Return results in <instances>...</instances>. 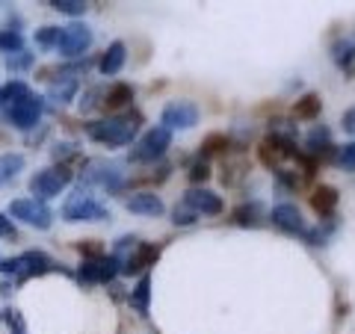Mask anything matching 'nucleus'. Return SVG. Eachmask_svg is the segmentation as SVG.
I'll return each instance as SVG.
<instances>
[{
	"label": "nucleus",
	"mask_w": 355,
	"mask_h": 334,
	"mask_svg": "<svg viewBox=\"0 0 355 334\" xmlns=\"http://www.w3.org/2000/svg\"><path fill=\"white\" fill-rule=\"evenodd\" d=\"M320 116V98L317 95H305L302 101H296V118H314Z\"/></svg>",
	"instance_id": "nucleus-23"
},
{
	"label": "nucleus",
	"mask_w": 355,
	"mask_h": 334,
	"mask_svg": "<svg viewBox=\"0 0 355 334\" xmlns=\"http://www.w3.org/2000/svg\"><path fill=\"white\" fill-rule=\"evenodd\" d=\"M74 92H77V80L65 77V83H62V86L57 83V86L51 89V98H53V101H60V104H69L71 98H74Z\"/></svg>",
	"instance_id": "nucleus-24"
},
{
	"label": "nucleus",
	"mask_w": 355,
	"mask_h": 334,
	"mask_svg": "<svg viewBox=\"0 0 355 334\" xmlns=\"http://www.w3.org/2000/svg\"><path fill=\"white\" fill-rule=\"evenodd\" d=\"M77 252L83 254L89 261H101L104 258V246L98 240H86V243H77Z\"/></svg>",
	"instance_id": "nucleus-28"
},
{
	"label": "nucleus",
	"mask_w": 355,
	"mask_h": 334,
	"mask_svg": "<svg viewBox=\"0 0 355 334\" xmlns=\"http://www.w3.org/2000/svg\"><path fill=\"white\" fill-rule=\"evenodd\" d=\"M254 216H258V210H254V207H240L234 213V219L240 222V225H258V219H254Z\"/></svg>",
	"instance_id": "nucleus-32"
},
{
	"label": "nucleus",
	"mask_w": 355,
	"mask_h": 334,
	"mask_svg": "<svg viewBox=\"0 0 355 334\" xmlns=\"http://www.w3.org/2000/svg\"><path fill=\"white\" fill-rule=\"evenodd\" d=\"M116 272H119V261L101 258V261H83L80 270H77V278H80L83 284H101V281L116 278Z\"/></svg>",
	"instance_id": "nucleus-9"
},
{
	"label": "nucleus",
	"mask_w": 355,
	"mask_h": 334,
	"mask_svg": "<svg viewBox=\"0 0 355 334\" xmlns=\"http://www.w3.org/2000/svg\"><path fill=\"white\" fill-rule=\"evenodd\" d=\"M71 184V172L60 166V169H42L30 177V193L36 202H51V198H57L65 186Z\"/></svg>",
	"instance_id": "nucleus-4"
},
{
	"label": "nucleus",
	"mask_w": 355,
	"mask_h": 334,
	"mask_svg": "<svg viewBox=\"0 0 355 334\" xmlns=\"http://www.w3.org/2000/svg\"><path fill=\"white\" fill-rule=\"evenodd\" d=\"M172 216H175V219H172V222H175V225H193V222H196V213H193V210H190V207H187V204H184L181 210H178V207H175V213H172Z\"/></svg>",
	"instance_id": "nucleus-31"
},
{
	"label": "nucleus",
	"mask_w": 355,
	"mask_h": 334,
	"mask_svg": "<svg viewBox=\"0 0 355 334\" xmlns=\"http://www.w3.org/2000/svg\"><path fill=\"white\" fill-rule=\"evenodd\" d=\"M92 30L86 24H69V27H60V42H57V51L62 53L65 60H74V57H83V53L92 48Z\"/></svg>",
	"instance_id": "nucleus-7"
},
{
	"label": "nucleus",
	"mask_w": 355,
	"mask_h": 334,
	"mask_svg": "<svg viewBox=\"0 0 355 334\" xmlns=\"http://www.w3.org/2000/svg\"><path fill=\"white\" fill-rule=\"evenodd\" d=\"M320 146H329V130L326 128H314L308 137V148L311 151H320Z\"/></svg>",
	"instance_id": "nucleus-30"
},
{
	"label": "nucleus",
	"mask_w": 355,
	"mask_h": 334,
	"mask_svg": "<svg viewBox=\"0 0 355 334\" xmlns=\"http://www.w3.org/2000/svg\"><path fill=\"white\" fill-rule=\"evenodd\" d=\"M21 44H24V39H21L18 30H0V51L6 53H18Z\"/></svg>",
	"instance_id": "nucleus-25"
},
{
	"label": "nucleus",
	"mask_w": 355,
	"mask_h": 334,
	"mask_svg": "<svg viewBox=\"0 0 355 334\" xmlns=\"http://www.w3.org/2000/svg\"><path fill=\"white\" fill-rule=\"evenodd\" d=\"M86 181L101 184L104 189H110V193H116L121 186V181H125V172H121V166H116V163H95L92 172L86 175Z\"/></svg>",
	"instance_id": "nucleus-11"
},
{
	"label": "nucleus",
	"mask_w": 355,
	"mask_h": 334,
	"mask_svg": "<svg viewBox=\"0 0 355 334\" xmlns=\"http://www.w3.org/2000/svg\"><path fill=\"white\" fill-rule=\"evenodd\" d=\"M62 219L65 222H101V219H110V210L104 204H98L95 195L80 186V189H74L69 195V202H65Z\"/></svg>",
	"instance_id": "nucleus-2"
},
{
	"label": "nucleus",
	"mask_w": 355,
	"mask_h": 334,
	"mask_svg": "<svg viewBox=\"0 0 355 334\" xmlns=\"http://www.w3.org/2000/svg\"><path fill=\"white\" fill-rule=\"evenodd\" d=\"M51 6L57 9V12H62V15H74V18L86 12V3H83V0H53Z\"/></svg>",
	"instance_id": "nucleus-26"
},
{
	"label": "nucleus",
	"mask_w": 355,
	"mask_h": 334,
	"mask_svg": "<svg viewBox=\"0 0 355 334\" xmlns=\"http://www.w3.org/2000/svg\"><path fill=\"white\" fill-rule=\"evenodd\" d=\"M157 258H160V249L157 246H139L128 258V263L121 266V272H128V275L130 272H142L146 266H154V261H157Z\"/></svg>",
	"instance_id": "nucleus-14"
},
{
	"label": "nucleus",
	"mask_w": 355,
	"mask_h": 334,
	"mask_svg": "<svg viewBox=\"0 0 355 334\" xmlns=\"http://www.w3.org/2000/svg\"><path fill=\"white\" fill-rule=\"evenodd\" d=\"M42 113H44V101L36 92H30V95L21 98V101L9 104L3 109V121H6V125H12L15 130H33L39 125Z\"/></svg>",
	"instance_id": "nucleus-3"
},
{
	"label": "nucleus",
	"mask_w": 355,
	"mask_h": 334,
	"mask_svg": "<svg viewBox=\"0 0 355 334\" xmlns=\"http://www.w3.org/2000/svg\"><path fill=\"white\" fill-rule=\"evenodd\" d=\"M311 207H314L320 216H331V210L338 207V189L335 186H320L317 193L311 195Z\"/></svg>",
	"instance_id": "nucleus-17"
},
{
	"label": "nucleus",
	"mask_w": 355,
	"mask_h": 334,
	"mask_svg": "<svg viewBox=\"0 0 355 334\" xmlns=\"http://www.w3.org/2000/svg\"><path fill=\"white\" fill-rule=\"evenodd\" d=\"M272 225H279L282 231H302V213L293 204H279L272 210Z\"/></svg>",
	"instance_id": "nucleus-16"
},
{
	"label": "nucleus",
	"mask_w": 355,
	"mask_h": 334,
	"mask_svg": "<svg viewBox=\"0 0 355 334\" xmlns=\"http://www.w3.org/2000/svg\"><path fill=\"white\" fill-rule=\"evenodd\" d=\"M184 204L193 210V213H205V216H216L222 213V198L216 193H210V189H190V193L184 195Z\"/></svg>",
	"instance_id": "nucleus-10"
},
{
	"label": "nucleus",
	"mask_w": 355,
	"mask_h": 334,
	"mask_svg": "<svg viewBox=\"0 0 355 334\" xmlns=\"http://www.w3.org/2000/svg\"><path fill=\"white\" fill-rule=\"evenodd\" d=\"M0 237H18V231H15V225H12V219H9V216H3V213H0Z\"/></svg>",
	"instance_id": "nucleus-34"
},
{
	"label": "nucleus",
	"mask_w": 355,
	"mask_h": 334,
	"mask_svg": "<svg viewBox=\"0 0 355 334\" xmlns=\"http://www.w3.org/2000/svg\"><path fill=\"white\" fill-rule=\"evenodd\" d=\"M128 210H130V213H139V216H160L166 207L160 202V195H154V193H137V195L128 198Z\"/></svg>",
	"instance_id": "nucleus-12"
},
{
	"label": "nucleus",
	"mask_w": 355,
	"mask_h": 334,
	"mask_svg": "<svg viewBox=\"0 0 355 334\" xmlns=\"http://www.w3.org/2000/svg\"><path fill=\"white\" fill-rule=\"evenodd\" d=\"M9 219H18L30 228H39V231H48L51 222H53V213L48 210V204L36 202V198H15V202L9 204Z\"/></svg>",
	"instance_id": "nucleus-5"
},
{
	"label": "nucleus",
	"mask_w": 355,
	"mask_h": 334,
	"mask_svg": "<svg viewBox=\"0 0 355 334\" xmlns=\"http://www.w3.org/2000/svg\"><path fill=\"white\" fill-rule=\"evenodd\" d=\"M340 166L343 169H355V142H349V146H343L340 148Z\"/></svg>",
	"instance_id": "nucleus-33"
},
{
	"label": "nucleus",
	"mask_w": 355,
	"mask_h": 334,
	"mask_svg": "<svg viewBox=\"0 0 355 334\" xmlns=\"http://www.w3.org/2000/svg\"><path fill=\"white\" fill-rule=\"evenodd\" d=\"M331 57H335V62H338V65H343V69H349L352 60H355V39L335 42V48H331Z\"/></svg>",
	"instance_id": "nucleus-22"
},
{
	"label": "nucleus",
	"mask_w": 355,
	"mask_h": 334,
	"mask_svg": "<svg viewBox=\"0 0 355 334\" xmlns=\"http://www.w3.org/2000/svg\"><path fill=\"white\" fill-rule=\"evenodd\" d=\"M207 177H210V169H207V166L205 163H196L193 166V172H190V181H207Z\"/></svg>",
	"instance_id": "nucleus-35"
},
{
	"label": "nucleus",
	"mask_w": 355,
	"mask_h": 334,
	"mask_svg": "<svg viewBox=\"0 0 355 334\" xmlns=\"http://www.w3.org/2000/svg\"><path fill=\"white\" fill-rule=\"evenodd\" d=\"M36 42L42 44V48H57L60 42V27H42L36 33Z\"/></svg>",
	"instance_id": "nucleus-29"
},
{
	"label": "nucleus",
	"mask_w": 355,
	"mask_h": 334,
	"mask_svg": "<svg viewBox=\"0 0 355 334\" xmlns=\"http://www.w3.org/2000/svg\"><path fill=\"white\" fill-rule=\"evenodd\" d=\"M125 44L121 42H113L110 48L104 51V57H101V62H98V69H101V74L104 77H110V74H119L121 71V65H125Z\"/></svg>",
	"instance_id": "nucleus-15"
},
{
	"label": "nucleus",
	"mask_w": 355,
	"mask_h": 334,
	"mask_svg": "<svg viewBox=\"0 0 355 334\" xmlns=\"http://www.w3.org/2000/svg\"><path fill=\"white\" fill-rule=\"evenodd\" d=\"M21 275H42V272H51V270H62V266L53 263L48 254H42V252H27V254H21Z\"/></svg>",
	"instance_id": "nucleus-13"
},
{
	"label": "nucleus",
	"mask_w": 355,
	"mask_h": 334,
	"mask_svg": "<svg viewBox=\"0 0 355 334\" xmlns=\"http://www.w3.org/2000/svg\"><path fill=\"white\" fill-rule=\"evenodd\" d=\"M21 169H24V157L21 154H0V184L12 181Z\"/></svg>",
	"instance_id": "nucleus-19"
},
{
	"label": "nucleus",
	"mask_w": 355,
	"mask_h": 334,
	"mask_svg": "<svg viewBox=\"0 0 355 334\" xmlns=\"http://www.w3.org/2000/svg\"><path fill=\"white\" fill-rule=\"evenodd\" d=\"M133 101V89L128 83H116L113 89H107V95H104V107L107 109H121V107H128Z\"/></svg>",
	"instance_id": "nucleus-18"
},
{
	"label": "nucleus",
	"mask_w": 355,
	"mask_h": 334,
	"mask_svg": "<svg viewBox=\"0 0 355 334\" xmlns=\"http://www.w3.org/2000/svg\"><path fill=\"white\" fill-rule=\"evenodd\" d=\"M30 65H33V53H24V51L6 53V69L9 71H21V69H30Z\"/></svg>",
	"instance_id": "nucleus-27"
},
{
	"label": "nucleus",
	"mask_w": 355,
	"mask_h": 334,
	"mask_svg": "<svg viewBox=\"0 0 355 334\" xmlns=\"http://www.w3.org/2000/svg\"><path fill=\"white\" fill-rule=\"evenodd\" d=\"M198 121V109L193 101H172L163 109V128L166 130H190Z\"/></svg>",
	"instance_id": "nucleus-8"
},
{
	"label": "nucleus",
	"mask_w": 355,
	"mask_h": 334,
	"mask_svg": "<svg viewBox=\"0 0 355 334\" xmlns=\"http://www.w3.org/2000/svg\"><path fill=\"white\" fill-rule=\"evenodd\" d=\"M86 133L101 146H130L133 137H137V121L128 116H110L86 125Z\"/></svg>",
	"instance_id": "nucleus-1"
},
{
	"label": "nucleus",
	"mask_w": 355,
	"mask_h": 334,
	"mask_svg": "<svg viewBox=\"0 0 355 334\" xmlns=\"http://www.w3.org/2000/svg\"><path fill=\"white\" fill-rule=\"evenodd\" d=\"M169 146H172V133L166 130L163 125H160V128H151L146 137H142L137 146H133L130 160H133V163H151V160L163 157Z\"/></svg>",
	"instance_id": "nucleus-6"
},
{
	"label": "nucleus",
	"mask_w": 355,
	"mask_h": 334,
	"mask_svg": "<svg viewBox=\"0 0 355 334\" xmlns=\"http://www.w3.org/2000/svg\"><path fill=\"white\" fill-rule=\"evenodd\" d=\"M33 89L27 83H21V80H9L3 89H0V107H9V104H15L21 101L24 95H30Z\"/></svg>",
	"instance_id": "nucleus-20"
},
{
	"label": "nucleus",
	"mask_w": 355,
	"mask_h": 334,
	"mask_svg": "<svg viewBox=\"0 0 355 334\" xmlns=\"http://www.w3.org/2000/svg\"><path fill=\"white\" fill-rule=\"evenodd\" d=\"M148 293H151V278L148 275H142L139 278V284H137V290L130 293V305L139 310V314H146L148 310Z\"/></svg>",
	"instance_id": "nucleus-21"
},
{
	"label": "nucleus",
	"mask_w": 355,
	"mask_h": 334,
	"mask_svg": "<svg viewBox=\"0 0 355 334\" xmlns=\"http://www.w3.org/2000/svg\"><path fill=\"white\" fill-rule=\"evenodd\" d=\"M343 128H347L349 133H355V109H349V113H343Z\"/></svg>",
	"instance_id": "nucleus-36"
}]
</instances>
